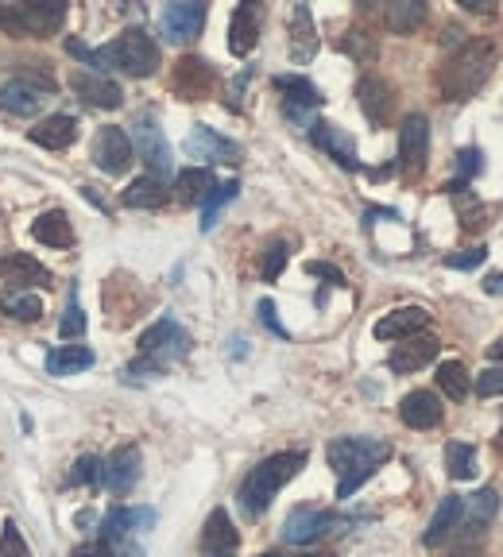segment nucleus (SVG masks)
I'll use <instances>...</instances> for the list:
<instances>
[{"label":"nucleus","instance_id":"1","mask_svg":"<svg viewBox=\"0 0 503 557\" xmlns=\"http://www.w3.org/2000/svg\"><path fill=\"white\" fill-rule=\"evenodd\" d=\"M66 51L74 59H82L86 66H93V74H105V78H109V70H124L132 78H151L159 70V47H155V39L148 31L140 28H128L109 47H97V51L86 47L82 39H70Z\"/></svg>","mask_w":503,"mask_h":557},{"label":"nucleus","instance_id":"2","mask_svg":"<svg viewBox=\"0 0 503 557\" xmlns=\"http://www.w3.org/2000/svg\"><path fill=\"white\" fill-rule=\"evenodd\" d=\"M302 469H306V453H302V449H287V453H275V457L260 461L256 469L244 476V484L237 488L240 515H244V519H260L267 507H271L275 492H279L287 480H295Z\"/></svg>","mask_w":503,"mask_h":557},{"label":"nucleus","instance_id":"3","mask_svg":"<svg viewBox=\"0 0 503 557\" xmlns=\"http://www.w3.org/2000/svg\"><path fill=\"white\" fill-rule=\"evenodd\" d=\"M326 457H329V465H333V472L341 476L337 499H349L356 488L391 457V445L380 438H337V441H329Z\"/></svg>","mask_w":503,"mask_h":557},{"label":"nucleus","instance_id":"4","mask_svg":"<svg viewBox=\"0 0 503 557\" xmlns=\"http://www.w3.org/2000/svg\"><path fill=\"white\" fill-rule=\"evenodd\" d=\"M492 55H496V47L484 43V39L465 43V47L442 66V74H438V86H442L445 97H449V101L473 97L476 89L488 82V74H492Z\"/></svg>","mask_w":503,"mask_h":557},{"label":"nucleus","instance_id":"5","mask_svg":"<svg viewBox=\"0 0 503 557\" xmlns=\"http://www.w3.org/2000/svg\"><path fill=\"white\" fill-rule=\"evenodd\" d=\"M66 4L62 0H24V4H0V28L8 35H47L62 28Z\"/></svg>","mask_w":503,"mask_h":557},{"label":"nucleus","instance_id":"6","mask_svg":"<svg viewBox=\"0 0 503 557\" xmlns=\"http://www.w3.org/2000/svg\"><path fill=\"white\" fill-rule=\"evenodd\" d=\"M190 352V333L175 318H159V322L140 333V360H148L155 372H163L167 364H175Z\"/></svg>","mask_w":503,"mask_h":557},{"label":"nucleus","instance_id":"7","mask_svg":"<svg viewBox=\"0 0 503 557\" xmlns=\"http://www.w3.org/2000/svg\"><path fill=\"white\" fill-rule=\"evenodd\" d=\"M132 140H136L140 159L148 163V175L159 178V182H167V175H171V144H167L159 120L148 117V113L136 117V124H132Z\"/></svg>","mask_w":503,"mask_h":557},{"label":"nucleus","instance_id":"8","mask_svg":"<svg viewBox=\"0 0 503 557\" xmlns=\"http://www.w3.org/2000/svg\"><path fill=\"white\" fill-rule=\"evenodd\" d=\"M202 28H206V4H198V0L167 4L159 16V31L167 43H190L202 35Z\"/></svg>","mask_w":503,"mask_h":557},{"label":"nucleus","instance_id":"9","mask_svg":"<svg viewBox=\"0 0 503 557\" xmlns=\"http://www.w3.org/2000/svg\"><path fill=\"white\" fill-rule=\"evenodd\" d=\"M430 155V124L422 113H411L399 124V167L403 175H418Z\"/></svg>","mask_w":503,"mask_h":557},{"label":"nucleus","instance_id":"10","mask_svg":"<svg viewBox=\"0 0 503 557\" xmlns=\"http://www.w3.org/2000/svg\"><path fill=\"white\" fill-rule=\"evenodd\" d=\"M337 527H341V519L329 515V511H318V507H295V511L287 515V523H283V538H287L291 546H310V542L326 538L329 530H337Z\"/></svg>","mask_w":503,"mask_h":557},{"label":"nucleus","instance_id":"11","mask_svg":"<svg viewBox=\"0 0 503 557\" xmlns=\"http://www.w3.org/2000/svg\"><path fill=\"white\" fill-rule=\"evenodd\" d=\"M93 163H97V171H105V175H124L128 167H132V140H128V132L124 128H101L97 136H93Z\"/></svg>","mask_w":503,"mask_h":557},{"label":"nucleus","instance_id":"12","mask_svg":"<svg viewBox=\"0 0 503 557\" xmlns=\"http://www.w3.org/2000/svg\"><path fill=\"white\" fill-rule=\"evenodd\" d=\"M182 151H186L190 159H202V163H237L240 159V144L225 140L221 132H213L206 124H194V132L186 136Z\"/></svg>","mask_w":503,"mask_h":557},{"label":"nucleus","instance_id":"13","mask_svg":"<svg viewBox=\"0 0 503 557\" xmlns=\"http://www.w3.org/2000/svg\"><path fill=\"white\" fill-rule=\"evenodd\" d=\"M140 449L136 445H120L109 461H101V488H109L113 496L132 492V484L140 480Z\"/></svg>","mask_w":503,"mask_h":557},{"label":"nucleus","instance_id":"14","mask_svg":"<svg viewBox=\"0 0 503 557\" xmlns=\"http://www.w3.org/2000/svg\"><path fill=\"white\" fill-rule=\"evenodd\" d=\"M438 337H430V333H415V337H407V341H399L391 356H387V364H391V372H399V376H411L418 368H426L430 360H438Z\"/></svg>","mask_w":503,"mask_h":557},{"label":"nucleus","instance_id":"15","mask_svg":"<svg viewBox=\"0 0 503 557\" xmlns=\"http://www.w3.org/2000/svg\"><path fill=\"white\" fill-rule=\"evenodd\" d=\"M70 89H74L78 97H86L89 105H97V109H120V105H124V89H120L113 78L93 74V70H74V74H70Z\"/></svg>","mask_w":503,"mask_h":557},{"label":"nucleus","instance_id":"16","mask_svg":"<svg viewBox=\"0 0 503 557\" xmlns=\"http://www.w3.org/2000/svg\"><path fill=\"white\" fill-rule=\"evenodd\" d=\"M310 140L322 147L326 155H333L345 171H356V167H360V159H356V140L345 132V128L326 124V120H314V124H310Z\"/></svg>","mask_w":503,"mask_h":557},{"label":"nucleus","instance_id":"17","mask_svg":"<svg viewBox=\"0 0 503 557\" xmlns=\"http://www.w3.org/2000/svg\"><path fill=\"white\" fill-rule=\"evenodd\" d=\"M275 89L283 93V109L291 120H306V109H318L322 105V93L314 82H306L302 74H279Z\"/></svg>","mask_w":503,"mask_h":557},{"label":"nucleus","instance_id":"18","mask_svg":"<svg viewBox=\"0 0 503 557\" xmlns=\"http://www.w3.org/2000/svg\"><path fill=\"white\" fill-rule=\"evenodd\" d=\"M217 82V74H213V66L206 59H198V55H186V59H178L175 66V89L178 97H186V101H202L209 89Z\"/></svg>","mask_w":503,"mask_h":557},{"label":"nucleus","instance_id":"19","mask_svg":"<svg viewBox=\"0 0 503 557\" xmlns=\"http://www.w3.org/2000/svg\"><path fill=\"white\" fill-rule=\"evenodd\" d=\"M155 527V511L151 507H113L101 523V542H120V538H132L136 530Z\"/></svg>","mask_w":503,"mask_h":557},{"label":"nucleus","instance_id":"20","mask_svg":"<svg viewBox=\"0 0 503 557\" xmlns=\"http://www.w3.org/2000/svg\"><path fill=\"white\" fill-rule=\"evenodd\" d=\"M426 322H430V314H426L422 306H403V310H391V314H384V318L376 322L372 333H376L380 341H407V337L422 333Z\"/></svg>","mask_w":503,"mask_h":557},{"label":"nucleus","instance_id":"21","mask_svg":"<svg viewBox=\"0 0 503 557\" xmlns=\"http://www.w3.org/2000/svg\"><path fill=\"white\" fill-rule=\"evenodd\" d=\"M240 534L233 530V519L225 507H217L206 519V530H202V554L206 557H229L237 550Z\"/></svg>","mask_w":503,"mask_h":557},{"label":"nucleus","instance_id":"22","mask_svg":"<svg viewBox=\"0 0 503 557\" xmlns=\"http://www.w3.org/2000/svg\"><path fill=\"white\" fill-rule=\"evenodd\" d=\"M399 418H403L411 430H434V426L442 422V403H438L434 391H411V395H403V403H399Z\"/></svg>","mask_w":503,"mask_h":557},{"label":"nucleus","instance_id":"23","mask_svg":"<svg viewBox=\"0 0 503 557\" xmlns=\"http://www.w3.org/2000/svg\"><path fill=\"white\" fill-rule=\"evenodd\" d=\"M0 275H4V283H12V291H20V287H47L51 283V271L39 264V260L24 256V252L4 256L0 260Z\"/></svg>","mask_w":503,"mask_h":557},{"label":"nucleus","instance_id":"24","mask_svg":"<svg viewBox=\"0 0 503 557\" xmlns=\"http://www.w3.org/2000/svg\"><path fill=\"white\" fill-rule=\"evenodd\" d=\"M256 39H260V12H256V4H240L229 20V51L244 59V55H252Z\"/></svg>","mask_w":503,"mask_h":557},{"label":"nucleus","instance_id":"25","mask_svg":"<svg viewBox=\"0 0 503 557\" xmlns=\"http://www.w3.org/2000/svg\"><path fill=\"white\" fill-rule=\"evenodd\" d=\"M28 136H31V144L47 147V151H62V147L74 144V136H78V120L66 117V113H55V117L39 120Z\"/></svg>","mask_w":503,"mask_h":557},{"label":"nucleus","instance_id":"26","mask_svg":"<svg viewBox=\"0 0 503 557\" xmlns=\"http://www.w3.org/2000/svg\"><path fill=\"white\" fill-rule=\"evenodd\" d=\"M318 55V31H314V16L306 4H295L291 12V59L310 62Z\"/></svg>","mask_w":503,"mask_h":557},{"label":"nucleus","instance_id":"27","mask_svg":"<svg viewBox=\"0 0 503 557\" xmlns=\"http://www.w3.org/2000/svg\"><path fill=\"white\" fill-rule=\"evenodd\" d=\"M356 97H360V109H364V117L372 120V124H387L391 117V86H387L384 78H360V86H356Z\"/></svg>","mask_w":503,"mask_h":557},{"label":"nucleus","instance_id":"28","mask_svg":"<svg viewBox=\"0 0 503 557\" xmlns=\"http://www.w3.org/2000/svg\"><path fill=\"white\" fill-rule=\"evenodd\" d=\"M461 511H465V499L445 496L442 503H438V511H434V519H430L426 534H422V542H426V546H442L453 530H461Z\"/></svg>","mask_w":503,"mask_h":557},{"label":"nucleus","instance_id":"29","mask_svg":"<svg viewBox=\"0 0 503 557\" xmlns=\"http://www.w3.org/2000/svg\"><path fill=\"white\" fill-rule=\"evenodd\" d=\"M31 236H35L39 244H47V248H70V244H74L70 217H66L62 209H47V213H39V217H35V225H31Z\"/></svg>","mask_w":503,"mask_h":557},{"label":"nucleus","instance_id":"30","mask_svg":"<svg viewBox=\"0 0 503 557\" xmlns=\"http://www.w3.org/2000/svg\"><path fill=\"white\" fill-rule=\"evenodd\" d=\"M500 515V492L496 488H480L476 496L465 499V511H461V523L469 534H480L492 519Z\"/></svg>","mask_w":503,"mask_h":557},{"label":"nucleus","instance_id":"31","mask_svg":"<svg viewBox=\"0 0 503 557\" xmlns=\"http://www.w3.org/2000/svg\"><path fill=\"white\" fill-rule=\"evenodd\" d=\"M43 97H47V93H39V89H31L12 78L8 86H0V109L12 113V117H35V113L43 109Z\"/></svg>","mask_w":503,"mask_h":557},{"label":"nucleus","instance_id":"32","mask_svg":"<svg viewBox=\"0 0 503 557\" xmlns=\"http://www.w3.org/2000/svg\"><path fill=\"white\" fill-rule=\"evenodd\" d=\"M93 368V352L86 345H59V349L47 352V372L51 376H78Z\"/></svg>","mask_w":503,"mask_h":557},{"label":"nucleus","instance_id":"33","mask_svg":"<svg viewBox=\"0 0 503 557\" xmlns=\"http://www.w3.org/2000/svg\"><path fill=\"white\" fill-rule=\"evenodd\" d=\"M120 202L128 209H159L167 202V182H159V178H151V175H140L128 190H124Z\"/></svg>","mask_w":503,"mask_h":557},{"label":"nucleus","instance_id":"34","mask_svg":"<svg viewBox=\"0 0 503 557\" xmlns=\"http://www.w3.org/2000/svg\"><path fill=\"white\" fill-rule=\"evenodd\" d=\"M213 190V175L206 167H186L175 175V194L182 206H194V202H206V194Z\"/></svg>","mask_w":503,"mask_h":557},{"label":"nucleus","instance_id":"35","mask_svg":"<svg viewBox=\"0 0 503 557\" xmlns=\"http://www.w3.org/2000/svg\"><path fill=\"white\" fill-rule=\"evenodd\" d=\"M438 387H442L445 395L453 399V403H461L469 391H473V380H469V368L461 364V360H445L438 364Z\"/></svg>","mask_w":503,"mask_h":557},{"label":"nucleus","instance_id":"36","mask_svg":"<svg viewBox=\"0 0 503 557\" xmlns=\"http://www.w3.org/2000/svg\"><path fill=\"white\" fill-rule=\"evenodd\" d=\"M445 472H449L453 480H473L476 449L469 441H449V445H445Z\"/></svg>","mask_w":503,"mask_h":557},{"label":"nucleus","instance_id":"37","mask_svg":"<svg viewBox=\"0 0 503 557\" xmlns=\"http://www.w3.org/2000/svg\"><path fill=\"white\" fill-rule=\"evenodd\" d=\"M240 194V182L237 178H229V182H217L213 190L206 194V202H202V233H209L213 225H217V213L229 206L233 198Z\"/></svg>","mask_w":503,"mask_h":557},{"label":"nucleus","instance_id":"38","mask_svg":"<svg viewBox=\"0 0 503 557\" xmlns=\"http://www.w3.org/2000/svg\"><path fill=\"white\" fill-rule=\"evenodd\" d=\"M422 20H426V4H422V0H399V4H387V28L399 31V35L415 31Z\"/></svg>","mask_w":503,"mask_h":557},{"label":"nucleus","instance_id":"39","mask_svg":"<svg viewBox=\"0 0 503 557\" xmlns=\"http://www.w3.org/2000/svg\"><path fill=\"white\" fill-rule=\"evenodd\" d=\"M0 310L8 318H16V322H35L43 314V302L28 291H4L0 294Z\"/></svg>","mask_w":503,"mask_h":557},{"label":"nucleus","instance_id":"40","mask_svg":"<svg viewBox=\"0 0 503 557\" xmlns=\"http://www.w3.org/2000/svg\"><path fill=\"white\" fill-rule=\"evenodd\" d=\"M283 267H287V244L275 240V244H267L264 260H260V275H264L267 283H275L283 275Z\"/></svg>","mask_w":503,"mask_h":557},{"label":"nucleus","instance_id":"41","mask_svg":"<svg viewBox=\"0 0 503 557\" xmlns=\"http://www.w3.org/2000/svg\"><path fill=\"white\" fill-rule=\"evenodd\" d=\"M86 333V314H82V306H78V298H70L66 302V310H62V322H59V337H82Z\"/></svg>","mask_w":503,"mask_h":557},{"label":"nucleus","instance_id":"42","mask_svg":"<svg viewBox=\"0 0 503 557\" xmlns=\"http://www.w3.org/2000/svg\"><path fill=\"white\" fill-rule=\"evenodd\" d=\"M16 82H24V86L39 89V93H51V89H55L51 70H39V62H24V66L16 70Z\"/></svg>","mask_w":503,"mask_h":557},{"label":"nucleus","instance_id":"43","mask_svg":"<svg viewBox=\"0 0 503 557\" xmlns=\"http://www.w3.org/2000/svg\"><path fill=\"white\" fill-rule=\"evenodd\" d=\"M0 557H31L28 542L16 530V523H4V530H0Z\"/></svg>","mask_w":503,"mask_h":557},{"label":"nucleus","instance_id":"44","mask_svg":"<svg viewBox=\"0 0 503 557\" xmlns=\"http://www.w3.org/2000/svg\"><path fill=\"white\" fill-rule=\"evenodd\" d=\"M488 260V248L484 244H476V248H465V252H449L445 256V267H453V271H473Z\"/></svg>","mask_w":503,"mask_h":557},{"label":"nucleus","instance_id":"45","mask_svg":"<svg viewBox=\"0 0 503 557\" xmlns=\"http://www.w3.org/2000/svg\"><path fill=\"white\" fill-rule=\"evenodd\" d=\"M476 395H484V399H492V395H503V364H488L480 376H476Z\"/></svg>","mask_w":503,"mask_h":557},{"label":"nucleus","instance_id":"46","mask_svg":"<svg viewBox=\"0 0 503 557\" xmlns=\"http://www.w3.org/2000/svg\"><path fill=\"white\" fill-rule=\"evenodd\" d=\"M480 167H484L480 147H461V151H457V175H461V186H465L469 178L480 175Z\"/></svg>","mask_w":503,"mask_h":557},{"label":"nucleus","instance_id":"47","mask_svg":"<svg viewBox=\"0 0 503 557\" xmlns=\"http://www.w3.org/2000/svg\"><path fill=\"white\" fill-rule=\"evenodd\" d=\"M70 484H101V461L97 457H78L70 469Z\"/></svg>","mask_w":503,"mask_h":557},{"label":"nucleus","instance_id":"48","mask_svg":"<svg viewBox=\"0 0 503 557\" xmlns=\"http://www.w3.org/2000/svg\"><path fill=\"white\" fill-rule=\"evenodd\" d=\"M97 550H101V557H144V546L136 542V538H120V542H97Z\"/></svg>","mask_w":503,"mask_h":557},{"label":"nucleus","instance_id":"49","mask_svg":"<svg viewBox=\"0 0 503 557\" xmlns=\"http://www.w3.org/2000/svg\"><path fill=\"white\" fill-rule=\"evenodd\" d=\"M260 322H264L267 329L275 333V337H291V333H287V325L279 322V310H275V302H271V298H264V302H260Z\"/></svg>","mask_w":503,"mask_h":557},{"label":"nucleus","instance_id":"50","mask_svg":"<svg viewBox=\"0 0 503 557\" xmlns=\"http://www.w3.org/2000/svg\"><path fill=\"white\" fill-rule=\"evenodd\" d=\"M306 271H310V275H318V279H329L333 287H345V275H341V271H337L333 264H322V260H310V264H306Z\"/></svg>","mask_w":503,"mask_h":557},{"label":"nucleus","instance_id":"51","mask_svg":"<svg viewBox=\"0 0 503 557\" xmlns=\"http://www.w3.org/2000/svg\"><path fill=\"white\" fill-rule=\"evenodd\" d=\"M341 47H345L349 55H356V59H364V62H368V55H372V47L364 43V31H349V39H345Z\"/></svg>","mask_w":503,"mask_h":557},{"label":"nucleus","instance_id":"52","mask_svg":"<svg viewBox=\"0 0 503 557\" xmlns=\"http://www.w3.org/2000/svg\"><path fill=\"white\" fill-rule=\"evenodd\" d=\"M484 291H488V294H500V298H503V271H492V275H484Z\"/></svg>","mask_w":503,"mask_h":557},{"label":"nucleus","instance_id":"53","mask_svg":"<svg viewBox=\"0 0 503 557\" xmlns=\"http://www.w3.org/2000/svg\"><path fill=\"white\" fill-rule=\"evenodd\" d=\"M461 4H465L469 12H492V8H496L492 0H461Z\"/></svg>","mask_w":503,"mask_h":557},{"label":"nucleus","instance_id":"54","mask_svg":"<svg viewBox=\"0 0 503 557\" xmlns=\"http://www.w3.org/2000/svg\"><path fill=\"white\" fill-rule=\"evenodd\" d=\"M445 557H480V546L469 542V546H461V550H453V554H445Z\"/></svg>","mask_w":503,"mask_h":557},{"label":"nucleus","instance_id":"55","mask_svg":"<svg viewBox=\"0 0 503 557\" xmlns=\"http://www.w3.org/2000/svg\"><path fill=\"white\" fill-rule=\"evenodd\" d=\"M78 527H93V511H82V515H78Z\"/></svg>","mask_w":503,"mask_h":557},{"label":"nucleus","instance_id":"56","mask_svg":"<svg viewBox=\"0 0 503 557\" xmlns=\"http://www.w3.org/2000/svg\"><path fill=\"white\" fill-rule=\"evenodd\" d=\"M488 356H492V360H503V337L496 341V345H492V352H488Z\"/></svg>","mask_w":503,"mask_h":557},{"label":"nucleus","instance_id":"57","mask_svg":"<svg viewBox=\"0 0 503 557\" xmlns=\"http://www.w3.org/2000/svg\"><path fill=\"white\" fill-rule=\"evenodd\" d=\"M302 557H322V554H302Z\"/></svg>","mask_w":503,"mask_h":557},{"label":"nucleus","instance_id":"58","mask_svg":"<svg viewBox=\"0 0 503 557\" xmlns=\"http://www.w3.org/2000/svg\"><path fill=\"white\" fill-rule=\"evenodd\" d=\"M260 557H279V554H260Z\"/></svg>","mask_w":503,"mask_h":557},{"label":"nucleus","instance_id":"59","mask_svg":"<svg viewBox=\"0 0 503 557\" xmlns=\"http://www.w3.org/2000/svg\"><path fill=\"white\" fill-rule=\"evenodd\" d=\"M500 438H503V434H500Z\"/></svg>","mask_w":503,"mask_h":557}]
</instances>
